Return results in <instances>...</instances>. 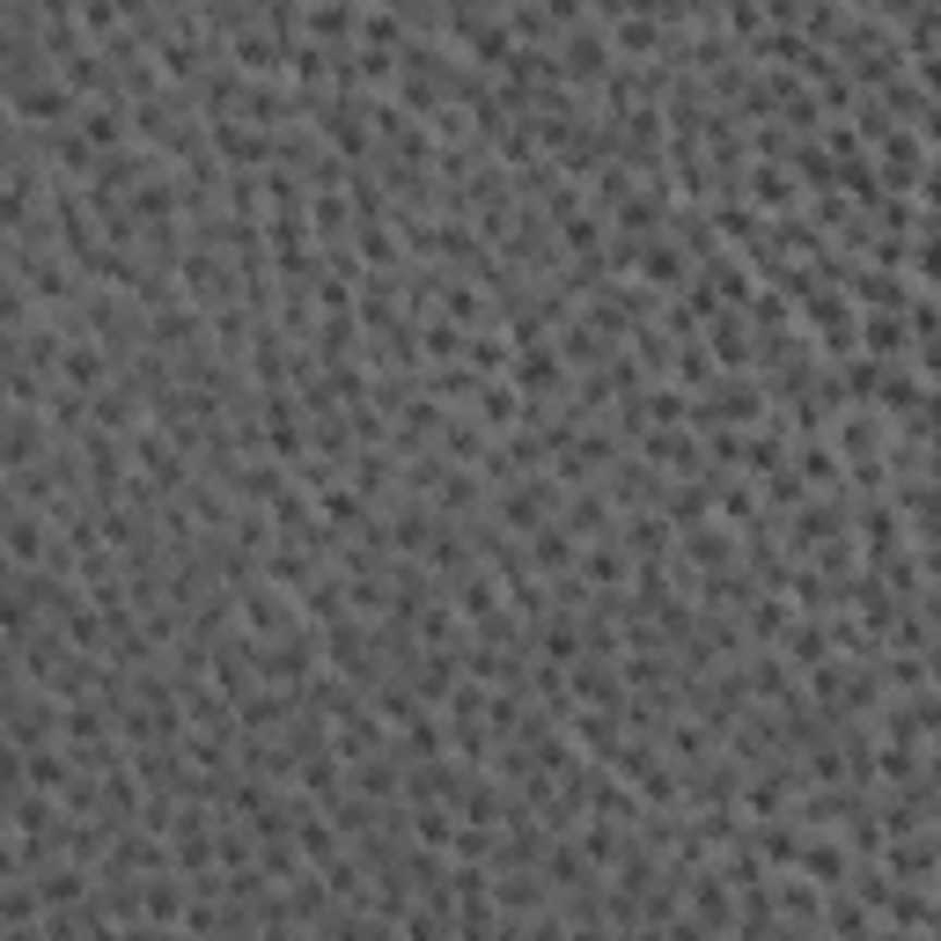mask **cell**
<instances>
[{"label": "cell", "instance_id": "7a4b0ae2", "mask_svg": "<svg viewBox=\"0 0 941 941\" xmlns=\"http://www.w3.org/2000/svg\"><path fill=\"white\" fill-rule=\"evenodd\" d=\"M721 515H735V523H743V515H750V493H743V486H729V493H721Z\"/></svg>", "mask_w": 941, "mask_h": 941}, {"label": "cell", "instance_id": "6da1fadb", "mask_svg": "<svg viewBox=\"0 0 941 941\" xmlns=\"http://www.w3.org/2000/svg\"><path fill=\"white\" fill-rule=\"evenodd\" d=\"M184 897H192V882L176 876V868L140 876V919H147V927H176V919H184Z\"/></svg>", "mask_w": 941, "mask_h": 941}]
</instances>
